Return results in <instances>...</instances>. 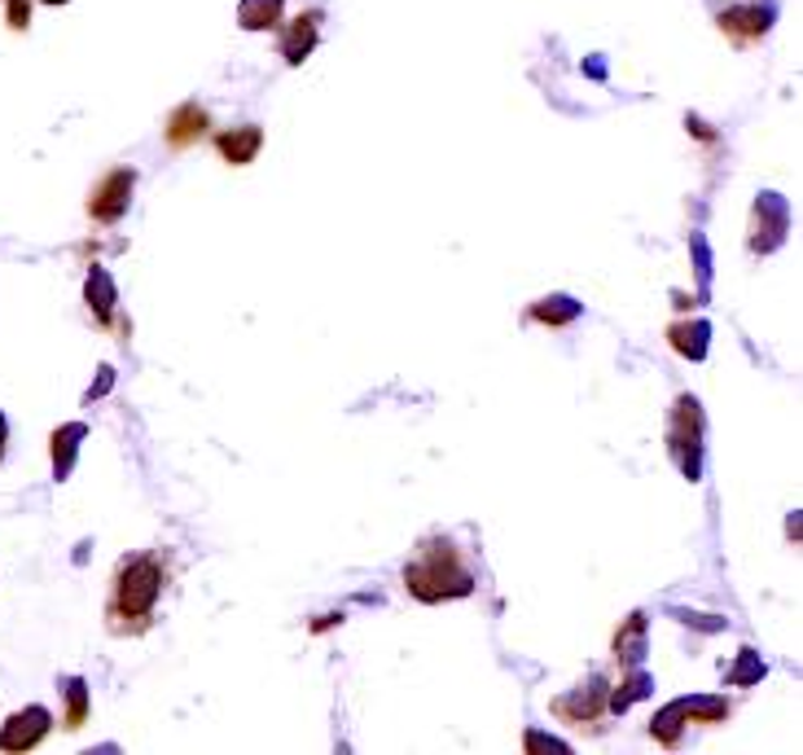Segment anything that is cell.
Wrapping results in <instances>:
<instances>
[{
	"mask_svg": "<svg viewBox=\"0 0 803 755\" xmlns=\"http://www.w3.org/2000/svg\"><path fill=\"white\" fill-rule=\"evenodd\" d=\"M645 690H650V677H645V672H632V677H628V685H624V694H615V699H611V707H615V712H628Z\"/></svg>",
	"mask_w": 803,
	"mask_h": 755,
	"instance_id": "cell-17",
	"label": "cell"
},
{
	"mask_svg": "<svg viewBox=\"0 0 803 755\" xmlns=\"http://www.w3.org/2000/svg\"><path fill=\"white\" fill-rule=\"evenodd\" d=\"M602 699H606V681L602 677H593L589 681V690H580L576 699H566V703H557V712H566V716H598L602 712Z\"/></svg>",
	"mask_w": 803,
	"mask_h": 755,
	"instance_id": "cell-12",
	"label": "cell"
},
{
	"mask_svg": "<svg viewBox=\"0 0 803 755\" xmlns=\"http://www.w3.org/2000/svg\"><path fill=\"white\" fill-rule=\"evenodd\" d=\"M88 685L75 677V681H66V703H71V712H66V729H79L84 725V712H88V694H84Z\"/></svg>",
	"mask_w": 803,
	"mask_h": 755,
	"instance_id": "cell-15",
	"label": "cell"
},
{
	"mask_svg": "<svg viewBox=\"0 0 803 755\" xmlns=\"http://www.w3.org/2000/svg\"><path fill=\"white\" fill-rule=\"evenodd\" d=\"M27 23H32V0H10V27L27 32Z\"/></svg>",
	"mask_w": 803,
	"mask_h": 755,
	"instance_id": "cell-20",
	"label": "cell"
},
{
	"mask_svg": "<svg viewBox=\"0 0 803 755\" xmlns=\"http://www.w3.org/2000/svg\"><path fill=\"white\" fill-rule=\"evenodd\" d=\"M641 632H645V619H641V615H632L628 632H619V637H615V651H619V655H624V651H632V655H628V664H637V659H641Z\"/></svg>",
	"mask_w": 803,
	"mask_h": 755,
	"instance_id": "cell-16",
	"label": "cell"
},
{
	"mask_svg": "<svg viewBox=\"0 0 803 755\" xmlns=\"http://www.w3.org/2000/svg\"><path fill=\"white\" fill-rule=\"evenodd\" d=\"M531 316H536V320H549V326H566V320L580 316V303L566 299V294H553V299H540V303L531 307Z\"/></svg>",
	"mask_w": 803,
	"mask_h": 755,
	"instance_id": "cell-13",
	"label": "cell"
},
{
	"mask_svg": "<svg viewBox=\"0 0 803 755\" xmlns=\"http://www.w3.org/2000/svg\"><path fill=\"white\" fill-rule=\"evenodd\" d=\"M49 729H53L49 707H23L5 720V729H0V746L5 751H32Z\"/></svg>",
	"mask_w": 803,
	"mask_h": 755,
	"instance_id": "cell-4",
	"label": "cell"
},
{
	"mask_svg": "<svg viewBox=\"0 0 803 755\" xmlns=\"http://www.w3.org/2000/svg\"><path fill=\"white\" fill-rule=\"evenodd\" d=\"M773 18H777V10L768 5V0H764V5H760V0H742V5H729L720 14V27L729 36H738V40H751V36H764L773 27Z\"/></svg>",
	"mask_w": 803,
	"mask_h": 755,
	"instance_id": "cell-5",
	"label": "cell"
},
{
	"mask_svg": "<svg viewBox=\"0 0 803 755\" xmlns=\"http://www.w3.org/2000/svg\"><path fill=\"white\" fill-rule=\"evenodd\" d=\"M281 10H286V0H242V5H238V23L247 32H268V27L281 23Z\"/></svg>",
	"mask_w": 803,
	"mask_h": 755,
	"instance_id": "cell-8",
	"label": "cell"
},
{
	"mask_svg": "<svg viewBox=\"0 0 803 755\" xmlns=\"http://www.w3.org/2000/svg\"><path fill=\"white\" fill-rule=\"evenodd\" d=\"M88 436V430L79 426V421H71V426H62L58 436H53V470H58V479H66L71 475V466H75V453H79V440Z\"/></svg>",
	"mask_w": 803,
	"mask_h": 755,
	"instance_id": "cell-11",
	"label": "cell"
},
{
	"mask_svg": "<svg viewBox=\"0 0 803 755\" xmlns=\"http://www.w3.org/2000/svg\"><path fill=\"white\" fill-rule=\"evenodd\" d=\"M215 146H219V154H224L228 163H251V159L260 154V146H264V133H260L255 124H247V128L224 133Z\"/></svg>",
	"mask_w": 803,
	"mask_h": 755,
	"instance_id": "cell-7",
	"label": "cell"
},
{
	"mask_svg": "<svg viewBox=\"0 0 803 755\" xmlns=\"http://www.w3.org/2000/svg\"><path fill=\"white\" fill-rule=\"evenodd\" d=\"M680 716H685V699H680V703H672V707L654 720V733H658L663 742H676V733H680V725H676V720H680Z\"/></svg>",
	"mask_w": 803,
	"mask_h": 755,
	"instance_id": "cell-18",
	"label": "cell"
},
{
	"mask_svg": "<svg viewBox=\"0 0 803 755\" xmlns=\"http://www.w3.org/2000/svg\"><path fill=\"white\" fill-rule=\"evenodd\" d=\"M206 124H211V119H206V111L189 101V105H180V111L167 119V141H172L176 150H185V146H193V141L206 133Z\"/></svg>",
	"mask_w": 803,
	"mask_h": 755,
	"instance_id": "cell-6",
	"label": "cell"
},
{
	"mask_svg": "<svg viewBox=\"0 0 803 755\" xmlns=\"http://www.w3.org/2000/svg\"><path fill=\"white\" fill-rule=\"evenodd\" d=\"M133 185H137V172L133 167H120V172H110L97 189H92V198H88V211H92V221H120V215L128 211V198H133Z\"/></svg>",
	"mask_w": 803,
	"mask_h": 755,
	"instance_id": "cell-3",
	"label": "cell"
},
{
	"mask_svg": "<svg viewBox=\"0 0 803 755\" xmlns=\"http://www.w3.org/2000/svg\"><path fill=\"white\" fill-rule=\"evenodd\" d=\"M45 5H66V0H45Z\"/></svg>",
	"mask_w": 803,
	"mask_h": 755,
	"instance_id": "cell-23",
	"label": "cell"
},
{
	"mask_svg": "<svg viewBox=\"0 0 803 755\" xmlns=\"http://www.w3.org/2000/svg\"><path fill=\"white\" fill-rule=\"evenodd\" d=\"M316 14H303V18H294V27L286 32V45H281V53H286V62H303L312 49H316Z\"/></svg>",
	"mask_w": 803,
	"mask_h": 755,
	"instance_id": "cell-9",
	"label": "cell"
},
{
	"mask_svg": "<svg viewBox=\"0 0 803 755\" xmlns=\"http://www.w3.org/2000/svg\"><path fill=\"white\" fill-rule=\"evenodd\" d=\"M707 335H712L707 320H690V326H672V348H676L680 356H690V361H703V356H707Z\"/></svg>",
	"mask_w": 803,
	"mask_h": 755,
	"instance_id": "cell-10",
	"label": "cell"
},
{
	"mask_svg": "<svg viewBox=\"0 0 803 755\" xmlns=\"http://www.w3.org/2000/svg\"><path fill=\"white\" fill-rule=\"evenodd\" d=\"M5 444H10V421H5V413H0V462H5Z\"/></svg>",
	"mask_w": 803,
	"mask_h": 755,
	"instance_id": "cell-22",
	"label": "cell"
},
{
	"mask_svg": "<svg viewBox=\"0 0 803 755\" xmlns=\"http://www.w3.org/2000/svg\"><path fill=\"white\" fill-rule=\"evenodd\" d=\"M685 712L699 716V720H720V716L729 712V703H725V699H694V703L685 699Z\"/></svg>",
	"mask_w": 803,
	"mask_h": 755,
	"instance_id": "cell-19",
	"label": "cell"
},
{
	"mask_svg": "<svg viewBox=\"0 0 803 755\" xmlns=\"http://www.w3.org/2000/svg\"><path fill=\"white\" fill-rule=\"evenodd\" d=\"M163 563L154 554H137L124 558L120 571H114V597H110V615L114 619H137L146 624L163 597Z\"/></svg>",
	"mask_w": 803,
	"mask_h": 755,
	"instance_id": "cell-2",
	"label": "cell"
},
{
	"mask_svg": "<svg viewBox=\"0 0 803 755\" xmlns=\"http://www.w3.org/2000/svg\"><path fill=\"white\" fill-rule=\"evenodd\" d=\"M84 294H88V307H97V316H101V320H110V312H114V281H110V273L92 268V277H88Z\"/></svg>",
	"mask_w": 803,
	"mask_h": 755,
	"instance_id": "cell-14",
	"label": "cell"
},
{
	"mask_svg": "<svg viewBox=\"0 0 803 755\" xmlns=\"http://www.w3.org/2000/svg\"><path fill=\"white\" fill-rule=\"evenodd\" d=\"M404 584L422 602H443V597H466L475 589V571L448 541H426L417 563L404 567Z\"/></svg>",
	"mask_w": 803,
	"mask_h": 755,
	"instance_id": "cell-1",
	"label": "cell"
},
{
	"mask_svg": "<svg viewBox=\"0 0 803 755\" xmlns=\"http://www.w3.org/2000/svg\"><path fill=\"white\" fill-rule=\"evenodd\" d=\"M755 677H764V664H755V655L742 651V668L733 672V681H755Z\"/></svg>",
	"mask_w": 803,
	"mask_h": 755,
	"instance_id": "cell-21",
	"label": "cell"
}]
</instances>
